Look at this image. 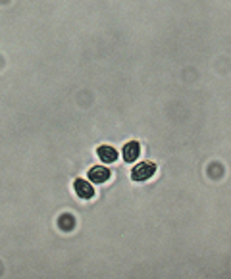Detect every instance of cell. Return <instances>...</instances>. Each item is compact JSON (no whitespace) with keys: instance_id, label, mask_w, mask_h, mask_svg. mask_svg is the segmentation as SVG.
I'll return each mask as SVG.
<instances>
[{"instance_id":"cell-1","label":"cell","mask_w":231,"mask_h":279,"mask_svg":"<svg viewBox=\"0 0 231 279\" xmlns=\"http://www.w3.org/2000/svg\"><path fill=\"white\" fill-rule=\"evenodd\" d=\"M154 172H156V164L154 162H139L133 168V172H131V179L133 181H146V179H150L154 176Z\"/></svg>"},{"instance_id":"cell-2","label":"cell","mask_w":231,"mask_h":279,"mask_svg":"<svg viewBox=\"0 0 231 279\" xmlns=\"http://www.w3.org/2000/svg\"><path fill=\"white\" fill-rule=\"evenodd\" d=\"M73 189L77 192V196L79 198H93V194H95V189H93V185L85 181V179H77L75 183H73Z\"/></svg>"},{"instance_id":"cell-3","label":"cell","mask_w":231,"mask_h":279,"mask_svg":"<svg viewBox=\"0 0 231 279\" xmlns=\"http://www.w3.org/2000/svg\"><path fill=\"white\" fill-rule=\"evenodd\" d=\"M108 177H110V170L104 168V166H93V168L89 170V179H91L93 183H104Z\"/></svg>"},{"instance_id":"cell-4","label":"cell","mask_w":231,"mask_h":279,"mask_svg":"<svg viewBox=\"0 0 231 279\" xmlns=\"http://www.w3.org/2000/svg\"><path fill=\"white\" fill-rule=\"evenodd\" d=\"M141 154V145L137 141H129L127 145H123V160L135 162Z\"/></svg>"},{"instance_id":"cell-5","label":"cell","mask_w":231,"mask_h":279,"mask_svg":"<svg viewBox=\"0 0 231 279\" xmlns=\"http://www.w3.org/2000/svg\"><path fill=\"white\" fill-rule=\"evenodd\" d=\"M97 154H99V158H101L102 162H106V164H112V162L117 160V152H116V148L108 147V145H102V147H99Z\"/></svg>"},{"instance_id":"cell-6","label":"cell","mask_w":231,"mask_h":279,"mask_svg":"<svg viewBox=\"0 0 231 279\" xmlns=\"http://www.w3.org/2000/svg\"><path fill=\"white\" fill-rule=\"evenodd\" d=\"M60 225H62V227H66V229H70V227H72V225H73L72 216H64V218L60 220Z\"/></svg>"}]
</instances>
